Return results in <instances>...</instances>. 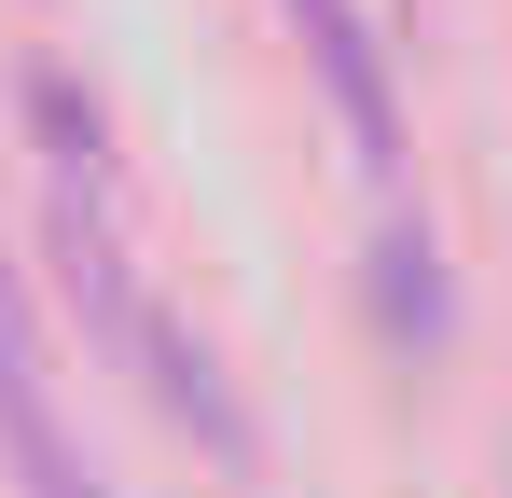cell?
<instances>
[{"label":"cell","instance_id":"2","mask_svg":"<svg viewBox=\"0 0 512 498\" xmlns=\"http://www.w3.org/2000/svg\"><path fill=\"white\" fill-rule=\"evenodd\" d=\"M0 471H14V498H111L97 457L70 443V415H56V360H42V319H28L14 263H0Z\"/></svg>","mask_w":512,"mask_h":498},{"label":"cell","instance_id":"4","mask_svg":"<svg viewBox=\"0 0 512 498\" xmlns=\"http://www.w3.org/2000/svg\"><path fill=\"white\" fill-rule=\"evenodd\" d=\"M374 319H388L402 360H429V346L457 332V305H443V249H429V222H402V208H388V236H374Z\"/></svg>","mask_w":512,"mask_h":498},{"label":"cell","instance_id":"1","mask_svg":"<svg viewBox=\"0 0 512 498\" xmlns=\"http://www.w3.org/2000/svg\"><path fill=\"white\" fill-rule=\"evenodd\" d=\"M56 263H70V319L139 374V402L167 415V429H194V443H208V471H236V485H250V471H263V429H250V402L222 388V360L167 319V291L125 263L111 194H70V180H56Z\"/></svg>","mask_w":512,"mask_h":498},{"label":"cell","instance_id":"3","mask_svg":"<svg viewBox=\"0 0 512 498\" xmlns=\"http://www.w3.org/2000/svg\"><path fill=\"white\" fill-rule=\"evenodd\" d=\"M291 28H305V70H319V97H333L346 153H360V180L402 208V97H388V42H374V14L360 0H291Z\"/></svg>","mask_w":512,"mask_h":498}]
</instances>
